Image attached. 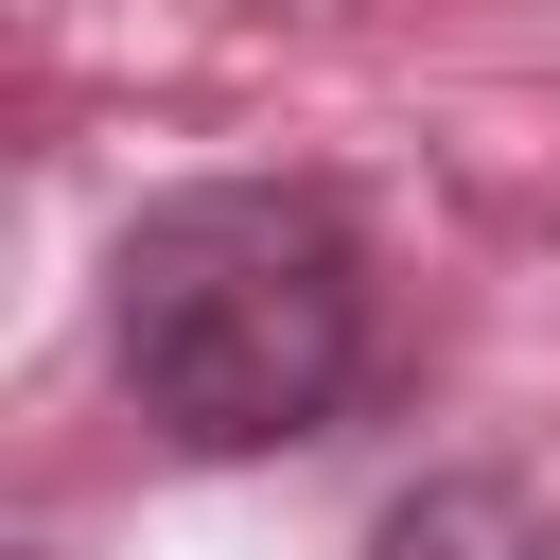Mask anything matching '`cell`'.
I'll return each instance as SVG.
<instances>
[{
	"label": "cell",
	"instance_id": "cell-1",
	"mask_svg": "<svg viewBox=\"0 0 560 560\" xmlns=\"http://www.w3.org/2000/svg\"><path fill=\"white\" fill-rule=\"evenodd\" d=\"M105 368L175 455H280L368 385V245L298 175H192L105 245Z\"/></svg>",
	"mask_w": 560,
	"mask_h": 560
},
{
	"label": "cell",
	"instance_id": "cell-2",
	"mask_svg": "<svg viewBox=\"0 0 560 560\" xmlns=\"http://www.w3.org/2000/svg\"><path fill=\"white\" fill-rule=\"evenodd\" d=\"M368 560H542V525H525V490L438 472V490H402V508L368 525Z\"/></svg>",
	"mask_w": 560,
	"mask_h": 560
},
{
	"label": "cell",
	"instance_id": "cell-3",
	"mask_svg": "<svg viewBox=\"0 0 560 560\" xmlns=\"http://www.w3.org/2000/svg\"><path fill=\"white\" fill-rule=\"evenodd\" d=\"M542 560H560V542H542Z\"/></svg>",
	"mask_w": 560,
	"mask_h": 560
}]
</instances>
